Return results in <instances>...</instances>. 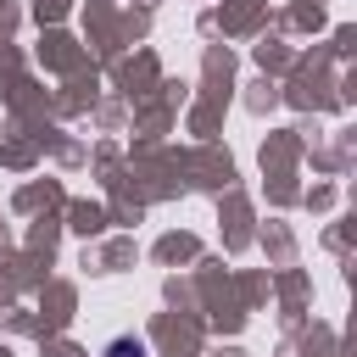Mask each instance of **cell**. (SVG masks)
<instances>
[{"label":"cell","mask_w":357,"mask_h":357,"mask_svg":"<svg viewBox=\"0 0 357 357\" xmlns=\"http://www.w3.org/2000/svg\"><path fill=\"white\" fill-rule=\"evenodd\" d=\"M106 357H145V340H128V335H123V340L106 346Z\"/></svg>","instance_id":"cell-1"}]
</instances>
